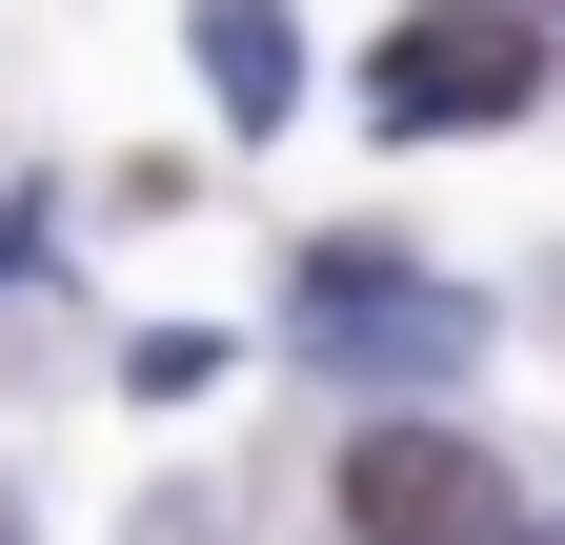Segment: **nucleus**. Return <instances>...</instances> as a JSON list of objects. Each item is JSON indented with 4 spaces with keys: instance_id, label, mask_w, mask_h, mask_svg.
<instances>
[{
    "instance_id": "f257e3e1",
    "label": "nucleus",
    "mask_w": 565,
    "mask_h": 545,
    "mask_svg": "<svg viewBox=\"0 0 565 545\" xmlns=\"http://www.w3.org/2000/svg\"><path fill=\"white\" fill-rule=\"evenodd\" d=\"M282 323H303V364H343V384H445V364H484V284H424L404 243H323Z\"/></svg>"
},
{
    "instance_id": "f03ea898",
    "label": "nucleus",
    "mask_w": 565,
    "mask_h": 545,
    "mask_svg": "<svg viewBox=\"0 0 565 545\" xmlns=\"http://www.w3.org/2000/svg\"><path fill=\"white\" fill-rule=\"evenodd\" d=\"M364 101L404 121V142H465V121H525L545 101V21L525 0H424V21L364 61Z\"/></svg>"
},
{
    "instance_id": "7ed1b4c3",
    "label": "nucleus",
    "mask_w": 565,
    "mask_h": 545,
    "mask_svg": "<svg viewBox=\"0 0 565 545\" xmlns=\"http://www.w3.org/2000/svg\"><path fill=\"white\" fill-rule=\"evenodd\" d=\"M343 525L364 545H484L505 525V464H484L465 425H364L343 445Z\"/></svg>"
},
{
    "instance_id": "20e7f679",
    "label": "nucleus",
    "mask_w": 565,
    "mask_h": 545,
    "mask_svg": "<svg viewBox=\"0 0 565 545\" xmlns=\"http://www.w3.org/2000/svg\"><path fill=\"white\" fill-rule=\"evenodd\" d=\"M202 82H223V121H282V101H303V41H282V0H202Z\"/></svg>"
},
{
    "instance_id": "39448f33",
    "label": "nucleus",
    "mask_w": 565,
    "mask_h": 545,
    "mask_svg": "<svg viewBox=\"0 0 565 545\" xmlns=\"http://www.w3.org/2000/svg\"><path fill=\"white\" fill-rule=\"evenodd\" d=\"M525 545H565V525H525Z\"/></svg>"
},
{
    "instance_id": "423d86ee",
    "label": "nucleus",
    "mask_w": 565,
    "mask_h": 545,
    "mask_svg": "<svg viewBox=\"0 0 565 545\" xmlns=\"http://www.w3.org/2000/svg\"><path fill=\"white\" fill-rule=\"evenodd\" d=\"M525 21H545V0H525Z\"/></svg>"
}]
</instances>
